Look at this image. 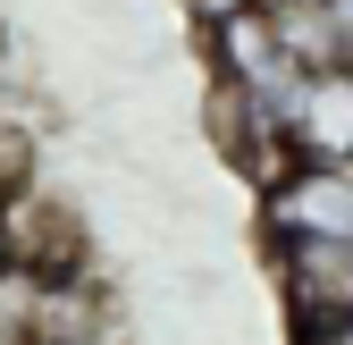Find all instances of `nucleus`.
I'll return each instance as SVG.
<instances>
[{
    "mask_svg": "<svg viewBox=\"0 0 353 345\" xmlns=\"http://www.w3.org/2000/svg\"><path fill=\"white\" fill-rule=\"evenodd\" d=\"M261 228H270V244H286V236L353 244V168L286 160L278 177H270V194H261Z\"/></svg>",
    "mask_w": 353,
    "mask_h": 345,
    "instance_id": "nucleus-1",
    "label": "nucleus"
},
{
    "mask_svg": "<svg viewBox=\"0 0 353 345\" xmlns=\"http://www.w3.org/2000/svg\"><path fill=\"white\" fill-rule=\"evenodd\" d=\"M278 253V286H286V312L294 328H328L353 320V244H312V236H286Z\"/></svg>",
    "mask_w": 353,
    "mask_h": 345,
    "instance_id": "nucleus-2",
    "label": "nucleus"
},
{
    "mask_svg": "<svg viewBox=\"0 0 353 345\" xmlns=\"http://www.w3.org/2000/svg\"><path fill=\"white\" fill-rule=\"evenodd\" d=\"M286 160H312V168H353V68L303 76L294 118H286Z\"/></svg>",
    "mask_w": 353,
    "mask_h": 345,
    "instance_id": "nucleus-3",
    "label": "nucleus"
},
{
    "mask_svg": "<svg viewBox=\"0 0 353 345\" xmlns=\"http://www.w3.org/2000/svg\"><path fill=\"white\" fill-rule=\"evenodd\" d=\"M261 26L303 76L353 68V0H261Z\"/></svg>",
    "mask_w": 353,
    "mask_h": 345,
    "instance_id": "nucleus-4",
    "label": "nucleus"
},
{
    "mask_svg": "<svg viewBox=\"0 0 353 345\" xmlns=\"http://www.w3.org/2000/svg\"><path fill=\"white\" fill-rule=\"evenodd\" d=\"M42 295H51V278L34 262H17V253H0V345H34L42 337Z\"/></svg>",
    "mask_w": 353,
    "mask_h": 345,
    "instance_id": "nucleus-5",
    "label": "nucleus"
}]
</instances>
